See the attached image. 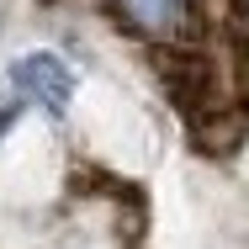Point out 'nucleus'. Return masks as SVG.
Listing matches in <instances>:
<instances>
[{
	"label": "nucleus",
	"mask_w": 249,
	"mask_h": 249,
	"mask_svg": "<svg viewBox=\"0 0 249 249\" xmlns=\"http://www.w3.org/2000/svg\"><path fill=\"white\" fill-rule=\"evenodd\" d=\"M90 11L143 58L191 149L228 159L249 138V0H53Z\"/></svg>",
	"instance_id": "obj_1"
},
{
	"label": "nucleus",
	"mask_w": 249,
	"mask_h": 249,
	"mask_svg": "<svg viewBox=\"0 0 249 249\" xmlns=\"http://www.w3.org/2000/svg\"><path fill=\"white\" fill-rule=\"evenodd\" d=\"M11 85H16V96L32 101V106H43L48 117H64L69 111V101H74V69L48 48H32L21 53L16 64H11Z\"/></svg>",
	"instance_id": "obj_2"
},
{
	"label": "nucleus",
	"mask_w": 249,
	"mask_h": 249,
	"mask_svg": "<svg viewBox=\"0 0 249 249\" xmlns=\"http://www.w3.org/2000/svg\"><path fill=\"white\" fill-rule=\"evenodd\" d=\"M16 122H21V101H5V106H0V143L16 133Z\"/></svg>",
	"instance_id": "obj_3"
}]
</instances>
